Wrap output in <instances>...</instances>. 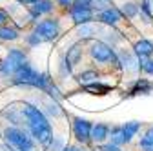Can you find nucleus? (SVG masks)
<instances>
[{
	"label": "nucleus",
	"instance_id": "f257e3e1",
	"mask_svg": "<svg viewBox=\"0 0 153 151\" xmlns=\"http://www.w3.org/2000/svg\"><path fill=\"white\" fill-rule=\"evenodd\" d=\"M22 115L27 120V126L31 129L33 138L42 146H49L53 140V129H51V124L48 122V118L44 117V113L31 104H24Z\"/></svg>",
	"mask_w": 153,
	"mask_h": 151
},
{
	"label": "nucleus",
	"instance_id": "f03ea898",
	"mask_svg": "<svg viewBox=\"0 0 153 151\" xmlns=\"http://www.w3.org/2000/svg\"><path fill=\"white\" fill-rule=\"evenodd\" d=\"M13 82L15 84H24V86H33V87H40V89H49V80L46 75H38L27 62H24L18 71L13 75Z\"/></svg>",
	"mask_w": 153,
	"mask_h": 151
},
{
	"label": "nucleus",
	"instance_id": "7ed1b4c3",
	"mask_svg": "<svg viewBox=\"0 0 153 151\" xmlns=\"http://www.w3.org/2000/svg\"><path fill=\"white\" fill-rule=\"evenodd\" d=\"M4 138L6 142L13 147V151H36L35 142L26 131L18 129V127H7L4 129Z\"/></svg>",
	"mask_w": 153,
	"mask_h": 151
},
{
	"label": "nucleus",
	"instance_id": "20e7f679",
	"mask_svg": "<svg viewBox=\"0 0 153 151\" xmlns=\"http://www.w3.org/2000/svg\"><path fill=\"white\" fill-rule=\"evenodd\" d=\"M60 33V24L55 18H48V20H42L40 24H36L35 27V35L40 40H55Z\"/></svg>",
	"mask_w": 153,
	"mask_h": 151
},
{
	"label": "nucleus",
	"instance_id": "39448f33",
	"mask_svg": "<svg viewBox=\"0 0 153 151\" xmlns=\"http://www.w3.org/2000/svg\"><path fill=\"white\" fill-rule=\"evenodd\" d=\"M24 62H26L24 51H20V49H11L7 53V58L4 60V64L0 66V71H2L4 75H15L18 71V67H20Z\"/></svg>",
	"mask_w": 153,
	"mask_h": 151
},
{
	"label": "nucleus",
	"instance_id": "423d86ee",
	"mask_svg": "<svg viewBox=\"0 0 153 151\" xmlns=\"http://www.w3.org/2000/svg\"><path fill=\"white\" fill-rule=\"evenodd\" d=\"M91 56H93L95 60H99V62L115 60L113 49L108 44H104V42H93V46H91Z\"/></svg>",
	"mask_w": 153,
	"mask_h": 151
},
{
	"label": "nucleus",
	"instance_id": "0eeeda50",
	"mask_svg": "<svg viewBox=\"0 0 153 151\" xmlns=\"http://www.w3.org/2000/svg\"><path fill=\"white\" fill-rule=\"evenodd\" d=\"M91 122L86 120V118H75L73 122V131H75V137L79 138L80 142H88L91 138Z\"/></svg>",
	"mask_w": 153,
	"mask_h": 151
},
{
	"label": "nucleus",
	"instance_id": "6e6552de",
	"mask_svg": "<svg viewBox=\"0 0 153 151\" xmlns=\"http://www.w3.org/2000/svg\"><path fill=\"white\" fill-rule=\"evenodd\" d=\"M71 18L75 24H88L93 18V11L84 7H71Z\"/></svg>",
	"mask_w": 153,
	"mask_h": 151
},
{
	"label": "nucleus",
	"instance_id": "1a4fd4ad",
	"mask_svg": "<svg viewBox=\"0 0 153 151\" xmlns=\"http://www.w3.org/2000/svg\"><path fill=\"white\" fill-rule=\"evenodd\" d=\"M99 20L104 22V24H108V26H115V24L120 20V11H119V9H115V7H108V9L100 11Z\"/></svg>",
	"mask_w": 153,
	"mask_h": 151
},
{
	"label": "nucleus",
	"instance_id": "9d476101",
	"mask_svg": "<svg viewBox=\"0 0 153 151\" xmlns=\"http://www.w3.org/2000/svg\"><path fill=\"white\" fill-rule=\"evenodd\" d=\"M51 9H53L51 0H38V2H35V6L31 7V15L33 16H40L44 13H49Z\"/></svg>",
	"mask_w": 153,
	"mask_h": 151
},
{
	"label": "nucleus",
	"instance_id": "9b49d317",
	"mask_svg": "<svg viewBox=\"0 0 153 151\" xmlns=\"http://www.w3.org/2000/svg\"><path fill=\"white\" fill-rule=\"evenodd\" d=\"M151 53H153V44L149 40H139L135 44V55L140 56V58H146Z\"/></svg>",
	"mask_w": 153,
	"mask_h": 151
},
{
	"label": "nucleus",
	"instance_id": "f8f14e48",
	"mask_svg": "<svg viewBox=\"0 0 153 151\" xmlns=\"http://www.w3.org/2000/svg\"><path fill=\"white\" fill-rule=\"evenodd\" d=\"M108 135H109V127L106 124H97L91 127V138L95 142H102Z\"/></svg>",
	"mask_w": 153,
	"mask_h": 151
},
{
	"label": "nucleus",
	"instance_id": "ddd939ff",
	"mask_svg": "<svg viewBox=\"0 0 153 151\" xmlns=\"http://www.w3.org/2000/svg\"><path fill=\"white\" fill-rule=\"evenodd\" d=\"M80 55H82V49H80V46H73L69 51H68V56H66V66H68V71H71V67L80 60Z\"/></svg>",
	"mask_w": 153,
	"mask_h": 151
},
{
	"label": "nucleus",
	"instance_id": "4468645a",
	"mask_svg": "<svg viewBox=\"0 0 153 151\" xmlns=\"http://www.w3.org/2000/svg\"><path fill=\"white\" fill-rule=\"evenodd\" d=\"M151 89H153V84L148 82V80H144V78H140V80L135 82V86H133L131 95H139V93H144V95H148Z\"/></svg>",
	"mask_w": 153,
	"mask_h": 151
},
{
	"label": "nucleus",
	"instance_id": "2eb2a0df",
	"mask_svg": "<svg viewBox=\"0 0 153 151\" xmlns=\"http://www.w3.org/2000/svg\"><path fill=\"white\" fill-rule=\"evenodd\" d=\"M122 129H124V137H126V142H129L133 137H135V133L140 129V122H126L124 126H122Z\"/></svg>",
	"mask_w": 153,
	"mask_h": 151
},
{
	"label": "nucleus",
	"instance_id": "dca6fc26",
	"mask_svg": "<svg viewBox=\"0 0 153 151\" xmlns=\"http://www.w3.org/2000/svg\"><path fill=\"white\" fill-rule=\"evenodd\" d=\"M111 142L115 146H120V144H126V137H124V129L122 126H117L111 129Z\"/></svg>",
	"mask_w": 153,
	"mask_h": 151
},
{
	"label": "nucleus",
	"instance_id": "f3484780",
	"mask_svg": "<svg viewBox=\"0 0 153 151\" xmlns=\"http://www.w3.org/2000/svg\"><path fill=\"white\" fill-rule=\"evenodd\" d=\"M18 31L13 27H0V40H16Z\"/></svg>",
	"mask_w": 153,
	"mask_h": 151
},
{
	"label": "nucleus",
	"instance_id": "a211bd4d",
	"mask_svg": "<svg viewBox=\"0 0 153 151\" xmlns=\"http://www.w3.org/2000/svg\"><path fill=\"white\" fill-rule=\"evenodd\" d=\"M140 147L146 149V151H153V127L146 131V135L142 137L140 140Z\"/></svg>",
	"mask_w": 153,
	"mask_h": 151
},
{
	"label": "nucleus",
	"instance_id": "6ab92c4d",
	"mask_svg": "<svg viewBox=\"0 0 153 151\" xmlns=\"http://www.w3.org/2000/svg\"><path fill=\"white\" fill-rule=\"evenodd\" d=\"M99 78V75L95 73V71H86V73H80L79 77H76V80H79L80 84H88L91 80H97Z\"/></svg>",
	"mask_w": 153,
	"mask_h": 151
},
{
	"label": "nucleus",
	"instance_id": "aec40b11",
	"mask_svg": "<svg viewBox=\"0 0 153 151\" xmlns=\"http://www.w3.org/2000/svg\"><path fill=\"white\" fill-rule=\"evenodd\" d=\"M84 89L86 91H97V93H108L111 87L109 86H104V84H86Z\"/></svg>",
	"mask_w": 153,
	"mask_h": 151
},
{
	"label": "nucleus",
	"instance_id": "412c9836",
	"mask_svg": "<svg viewBox=\"0 0 153 151\" xmlns=\"http://www.w3.org/2000/svg\"><path fill=\"white\" fill-rule=\"evenodd\" d=\"M122 13L131 18V16H135L139 13V6L137 4H126V6H122Z\"/></svg>",
	"mask_w": 153,
	"mask_h": 151
},
{
	"label": "nucleus",
	"instance_id": "4be33fe9",
	"mask_svg": "<svg viewBox=\"0 0 153 151\" xmlns=\"http://www.w3.org/2000/svg\"><path fill=\"white\" fill-rule=\"evenodd\" d=\"M140 67H142V71H146L148 75H153V60L140 58Z\"/></svg>",
	"mask_w": 153,
	"mask_h": 151
},
{
	"label": "nucleus",
	"instance_id": "5701e85b",
	"mask_svg": "<svg viewBox=\"0 0 153 151\" xmlns=\"http://www.w3.org/2000/svg\"><path fill=\"white\" fill-rule=\"evenodd\" d=\"M120 56H122V66H124V67H129V69H135V66H133V64H135V62H133V58H131L129 55L122 53Z\"/></svg>",
	"mask_w": 153,
	"mask_h": 151
},
{
	"label": "nucleus",
	"instance_id": "b1692460",
	"mask_svg": "<svg viewBox=\"0 0 153 151\" xmlns=\"http://www.w3.org/2000/svg\"><path fill=\"white\" fill-rule=\"evenodd\" d=\"M95 29L93 27H89V26H84V27H80V35H84V36H88L89 33H93Z\"/></svg>",
	"mask_w": 153,
	"mask_h": 151
},
{
	"label": "nucleus",
	"instance_id": "393cba45",
	"mask_svg": "<svg viewBox=\"0 0 153 151\" xmlns=\"http://www.w3.org/2000/svg\"><path fill=\"white\" fill-rule=\"evenodd\" d=\"M102 151H120V149H119V146H115V144H108V146L102 147Z\"/></svg>",
	"mask_w": 153,
	"mask_h": 151
},
{
	"label": "nucleus",
	"instance_id": "a878e982",
	"mask_svg": "<svg viewBox=\"0 0 153 151\" xmlns=\"http://www.w3.org/2000/svg\"><path fill=\"white\" fill-rule=\"evenodd\" d=\"M6 20H7V13H6V9H0V26H2Z\"/></svg>",
	"mask_w": 153,
	"mask_h": 151
},
{
	"label": "nucleus",
	"instance_id": "bb28decb",
	"mask_svg": "<svg viewBox=\"0 0 153 151\" xmlns=\"http://www.w3.org/2000/svg\"><path fill=\"white\" fill-rule=\"evenodd\" d=\"M40 42H42V40L38 38L35 33H33V36H29V44H33V46H35V44H40Z\"/></svg>",
	"mask_w": 153,
	"mask_h": 151
},
{
	"label": "nucleus",
	"instance_id": "cd10ccee",
	"mask_svg": "<svg viewBox=\"0 0 153 151\" xmlns=\"http://www.w3.org/2000/svg\"><path fill=\"white\" fill-rule=\"evenodd\" d=\"M73 2H75V0H59V4H60V6H66V7L71 6Z\"/></svg>",
	"mask_w": 153,
	"mask_h": 151
},
{
	"label": "nucleus",
	"instance_id": "c85d7f7f",
	"mask_svg": "<svg viewBox=\"0 0 153 151\" xmlns=\"http://www.w3.org/2000/svg\"><path fill=\"white\" fill-rule=\"evenodd\" d=\"M62 151H80L79 147H75V146H68V147H64Z\"/></svg>",
	"mask_w": 153,
	"mask_h": 151
},
{
	"label": "nucleus",
	"instance_id": "c756f323",
	"mask_svg": "<svg viewBox=\"0 0 153 151\" xmlns=\"http://www.w3.org/2000/svg\"><path fill=\"white\" fill-rule=\"evenodd\" d=\"M16 2H20V4H35V2H38V0H16Z\"/></svg>",
	"mask_w": 153,
	"mask_h": 151
},
{
	"label": "nucleus",
	"instance_id": "7c9ffc66",
	"mask_svg": "<svg viewBox=\"0 0 153 151\" xmlns=\"http://www.w3.org/2000/svg\"><path fill=\"white\" fill-rule=\"evenodd\" d=\"M2 151H11V149H7V147H2Z\"/></svg>",
	"mask_w": 153,
	"mask_h": 151
}]
</instances>
